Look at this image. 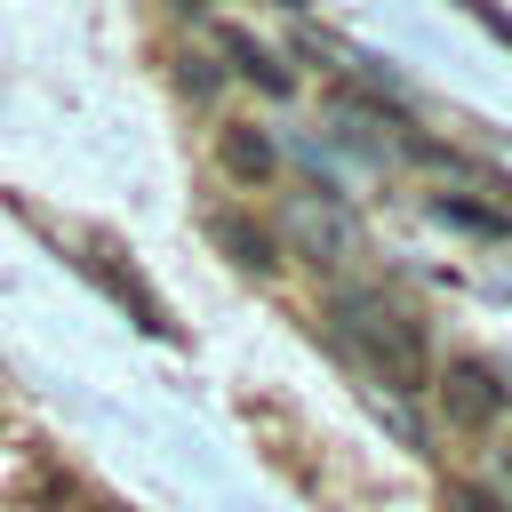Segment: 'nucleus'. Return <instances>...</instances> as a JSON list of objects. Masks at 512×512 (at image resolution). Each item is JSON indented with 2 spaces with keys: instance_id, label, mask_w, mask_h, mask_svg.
I'll use <instances>...</instances> for the list:
<instances>
[{
  "instance_id": "obj_1",
  "label": "nucleus",
  "mask_w": 512,
  "mask_h": 512,
  "mask_svg": "<svg viewBox=\"0 0 512 512\" xmlns=\"http://www.w3.org/2000/svg\"><path fill=\"white\" fill-rule=\"evenodd\" d=\"M328 320H336V344H344L384 392H424V384H432V368H424V328H416L392 296L344 288V296L328 304Z\"/></svg>"
},
{
  "instance_id": "obj_7",
  "label": "nucleus",
  "mask_w": 512,
  "mask_h": 512,
  "mask_svg": "<svg viewBox=\"0 0 512 512\" xmlns=\"http://www.w3.org/2000/svg\"><path fill=\"white\" fill-rule=\"evenodd\" d=\"M432 208H440L448 224H464V232H488V240H504V232H512V216H496V208H480V200H456V192H440Z\"/></svg>"
},
{
  "instance_id": "obj_3",
  "label": "nucleus",
  "mask_w": 512,
  "mask_h": 512,
  "mask_svg": "<svg viewBox=\"0 0 512 512\" xmlns=\"http://www.w3.org/2000/svg\"><path fill=\"white\" fill-rule=\"evenodd\" d=\"M88 272H96V280H104V288H112V296H120V304L136 312V328H144V336H168V312H160V304L144 296V280H136L128 264H120V248H104V240H96V248H88Z\"/></svg>"
},
{
  "instance_id": "obj_8",
  "label": "nucleus",
  "mask_w": 512,
  "mask_h": 512,
  "mask_svg": "<svg viewBox=\"0 0 512 512\" xmlns=\"http://www.w3.org/2000/svg\"><path fill=\"white\" fill-rule=\"evenodd\" d=\"M456 8H464V16H480V24H488V32L504 40V48H512V16H504L496 0H456Z\"/></svg>"
},
{
  "instance_id": "obj_4",
  "label": "nucleus",
  "mask_w": 512,
  "mask_h": 512,
  "mask_svg": "<svg viewBox=\"0 0 512 512\" xmlns=\"http://www.w3.org/2000/svg\"><path fill=\"white\" fill-rule=\"evenodd\" d=\"M216 160H224L240 184H264V176L280 168L272 136H264V128H248V120H224V128H216Z\"/></svg>"
},
{
  "instance_id": "obj_5",
  "label": "nucleus",
  "mask_w": 512,
  "mask_h": 512,
  "mask_svg": "<svg viewBox=\"0 0 512 512\" xmlns=\"http://www.w3.org/2000/svg\"><path fill=\"white\" fill-rule=\"evenodd\" d=\"M208 232H216V240L232 248V264H248V272H272V264H280L272 232H264V224H248L240 208H216V216H208Z\"/></svg>"
},
{
  "instance_id": "obj_6",
  "label": "nucleus",
  "mask_w": 512,
  "mask_h": 512,
  "mask_svg": "<svg viewBox=\"0 0 512 512\" xmlns=\"http://www.w3.org/2000/svg\"><path fill=\"white\" fill-rule=\"evenodd\" d=\"M216 40H224V56H240V72H248V80H256L264 96H288V88H296V80H288V72H280V64H272V56H264V48L248 40V32H240V24H224Z\"/></svg>"
},
{
  "instance_id": "obj_2",
  "label": "nucleus",
  "mask_w": 512,
  "mask_h": 512,
  "mask_svg": "<svg viewBox=\"0 0 512 512\" xmlns=\"http://www.w3.org/2000/svg\"><path fill=\"white\" fill-rule=\"evenodd\" d=\"M440 400H448V416H456L464 432H480V424H496V416H504V384H496L480 360H456V368L440 376Z\"/></svg>"
}]
</instances>
